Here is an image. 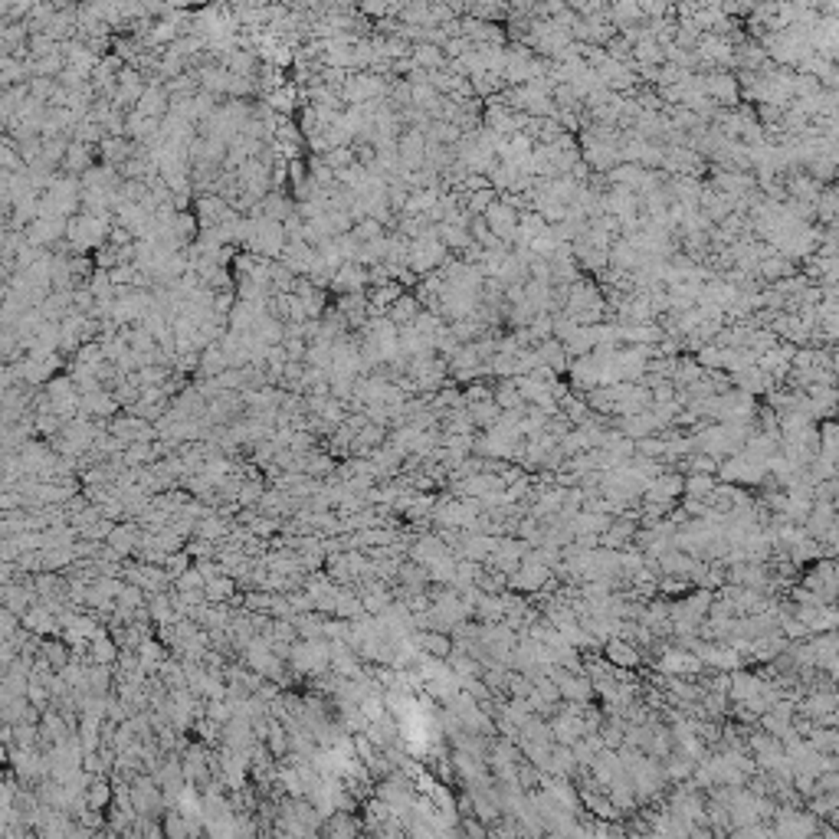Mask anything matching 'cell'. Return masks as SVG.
Segmentation results:
<instances>
[{
  "label": "cell",
  "mask_w": 839,
  "mask_h": 839,
  "mask_svg": "<svg viewBox=\"0 0 839 839\" xmlns=\"http://www.w3.org/2000/svg\"><path fill=\"white\" fill-rule=\"evenodd\" d=\"M289 669L295 676L318 678L332 669V639H295L289 653Z\"/></svg>",
  "instance_id": "6da1fadb"
},
{
  "label": "cell",
  "mask_w": 839,
  "mask_h": 839,
  "mask_svg": "<svg viewBox=\"0 0 839 839\" xmlns=\"http://www.w3.org/2000/svg\"><path fill=\"white\" fill-rule=\"evenodd\" d=\"M220 744L233 748V751H249L256 744V732H253V721L246 715H233V718L223 725V734H220Z\"/></svg>",
  "instance_id": "7a4b0ae2"
},
{
  "label": "cell",
  "mask_w": 839,
  "mask_h": 839,
  "mask_svg": "<svg viewBox=\"0 0 839 839\" xmlns=\"http://www.w3.org/2000/svg\"><path fill=\"white\" fill-rule=\"evenodd\" d=\"M23 626H27L30 633L43 636V639H46V636H59V633H63V623H59V616H56L53 610H50L46 603H40V600H36V603L30 607V610L23 614Z\"/></svg>",
  "instance_id": "3957f363"
},
{
  "label": "cell",
  "mask_w": 839,
  "mask_h": 839,
  "mask_svg": "<svg viewBox=\"0 0 839 839\" xmlns=\"http://www.w3.org/2000/svg\"><path fill=\"white\" fill-rule=\"evenodd\" d=\"M357 833H367L364 819L355 817V810H334L328 813L322 823V836H357Z\"/></svg>",
  "instance_id": "277c9868"
},
{
  "label": "cell",
  "mask_w": 839,
  "mask_h": 839,
  "mask_svg": "<svg viewBox=\"0 0 839 839\" xmlns=\"http://www.w3.org/2000/svg\"><path fill=\"white\" fill-rule=\"evenodd\" d=\"M413 639H417L420 653L436 656V659H446L452 649H456V643H452V633H443V630H417V633H413Z\"/></svg>",
  "instance_id": "5b68a950"
},
{
  "label": "cell",
  "mask_w": 839,
  "mask_h": 839,
  "mask_svg": "<svg viewBox=\"0 0 839 839\" xmlns=\"http://www.w3.org/2000/svg\"><path fill=\"white\" fill-rule=\"evenodd\" d=\"M443 554H450V544H446L440 535H420V538L410 544V560L426 564V567H430L436 558H443Z\"/></svg>",
  "instance_id": "8992f818"
},
{
  "label": "cell",
  "mask_w": 839,
  "mask_h": 839,
  "mask_svg": "<svg viewBox=\"0 0 839 839\" xmlns=\"http://www.w3.org/2000/svg\"><path fill=\"white\" fill-rule=\"evenodd\" d=\"M204 593L210 603H226L237 597V581H233V574H214V577H207L204 584Z\"/></svg>",
  "instance_id": "52a82bcc"
},
{
  "label": "cell",
  "mask_w": 839,
  "mask_h": 839,
  "mask_svg": "<svg viewBox=\"0 0 839 839\" xmlns=\"http://www.w3.org/2000/svg\"><path fill=\"white\" fill-rule=\"evenodd\" d=\"M607 659L614 662V666H623V669H633L639 666V653H636V646H630L626 639H607Z\"/></svg>",
  "instance_id": "ba28073f"
},
{
  "label": "cell",
  "mask_w": 839,
  "mask_h": 839,
  "mask_svg": "<svg viewBox=\"0 0 839 839\" xmlns=\"http://www.w3.org/2000/svg\"><path fill=\"white\" fill-rule=\"evenodd\" d=\"M138 538H141V535H138V528H135V525H115V531L108 535L105 544H112V548L119 551L121 558H128L131 551H138Z\"/></svg>",
  "instance_id": "9c48e42d"
},
{
  "label": "cell",
  "mask_w": 839,
  "mask_h": 839,
  "mask_svg": "<svg viewBox=\"0 0 839 839\" xmlns=\"http://www.w3.org/2000/svg\"><path fill=\"white\" fill-rule=\"evenodd\" d=\"M86 800H89V807L108 810L112 807V800H115V784H112L108 777H96L86 790Z\"/></svg>",
  "instance_id": "30bf717a"
},
{
  "label": "cell",
  "mask_w": 839,
  "mask_h": 839,
  "mask_svg": "<svg viewBox=\"0 0 839 839\" xmlns=\"http://www.w3.org/2000/svg\"><path fill=\"white\" fill-rule=\"evenodd\" d=\"M204 584H207V574L197 567V564H191V567L174 581V591H204Z\"/></svg>",
  "instance_id": "8fae6325"
},
{
  "label": "cell",
  "mask_w": 839,
  "mask_h": 839,
  "mask_svg": "<svg viewBox=\"0 0 839 839\" xmlns=\"http://www.w3.org/2000/svg\"><path fill=\"white\" fill-rule=\"evenodd\" d=\"M469 413H473L475 426H495V423H498V403H489V400L469 403Z\"/></svg>",
  "instance_id": "7c38bea8"
},
{
  "label": "cell",
  "mask_w": 839,
  "mask_h": 839,
  "mask_svg": "<svg viewBox=\"0 0 839 839\" xmlns=\"http://www.w3.org/2000/svg\"><path fill=\"white\" fill-rule=\"evenodd\" d=\"M249 531H253L256 538H272L276 531H282V521L276 515H266V512H262V515H256L249 521Z\"/></svg>",
  "instance_id": "4fadbf2b"
},
{
  "label": "cell",
  "mask_w": 839,
  "mask_h": 839,
  "mask_svg": "<svg viewBox=\"0 0 839 839\" xmlns=\"http://www.w3.org/2000/svg\"><path fill=\"white\" fill-rule=\"evenodd\" d=\"M191 564H194V560H191V551H171V554H168V560H164V570H168V577H171V581H177V577H181V574L191 567Z\"/></svg>",
  "instance_id": "5bb4252c"
},
{
  "label": "cell",
  "mask_w": 839,
  "mask_h": 839,
  "mask_svg": "<svg viewBox=\"0 0 839 839\" xmlns=\"http://www.w3.org/2000/svg\"><path fill=\"white\" fill-rule=\"evenodd\" d=\"M262 495H266V485H262V482H243V485H239L237 502H239L243 508H256Z\"/></svg>",
  "instance_id": "9a60e30c"
},
{
  "label": "cell",
  "mask_w": 839,
  "mask_h": 839,
  "mask_svg": "<svg viewBox=\"0 0 839 839\" xmlns=\"http://www.w3.org/2000/svg\"><path fill=\"white\" fill-rule=\"evenodd\" d=\"M351 741H355V754L361 757V761H371L380 748H377L374 741H371V734L367 732H357V734H351Z\"/></svg>",
  "instance_id": "2e32d148"
},
{
  "label": "cell",
  "mask_w": 839,
  "mask_h": 839,
  "mask_svg": "<svg viewBox=\"0 0 839 839\" xmlns=\"http://www.w3.org/2000/svg\"><path fill=\"white\" fill-rule=\"evenodd\" d=\"M685 489H689L692 498H699V495H708V492H711V479H708V475H695V479H689V482H685Z\"/></svg>",
  "instance_id": "e0dca14e"
},
{
  "label": "cell",
  "mask_w": 839,
  "mask_h": 839,
  "mask_svg": "<svg viewBox=\"0 0 839 839\" xmlns=\"http://www.w3.org/2000/svg\"><path fill=\"white\" fill-rule=\"evenodd\" d=\"M20 554H23L20 541H17V538H3V544H0V558H3V560H20Z\"/></svg>",
  "instance_id": "ac0fdd59"
},
{
  "label": "cell",
  "mask_w": 839,
  "mask_h": 839,
  "mask_svg": "<svg viewBox=\"0 0 839 839\" xmlns=\"http://www.w3.org/2000/svg\"><path fill=\"white\" fill-rule=\"evenodd\" d=\"M495 403H498V407H508V410H512V407H518V394H515L512 387H502V390H498V397H495Z\"/></svg>",
  "instance_id": "d6986e66"
},
{
  "label": "cell",
  "mask_w": 839,
  "mask_h": 839,
  "mask_svg": "<svg viewBox=\"0 0 839 839\" xmlns=\"http://www.w3.org/2000/svg\"><path fill=\"white\" fill-rule=\"evenodd\" d=\"M433 403H436V407H463V400L456 397V390H443V394L433 400Z\"/></svg>",
  "instance_id": "ffe728a7"
},
{
  "label": "cell",
  "mask_w": 839,
  "mask_h": 839,
  "mask_svg": "<svg viewBox=\"0 0 839 839\" xmlns=\"http://www.w3.org/2000/svg\"><path fill=\"white\" fill-rule=\"evenodd\" d=\"M459 833H469V836H485L489 829H485L482 823H475V819H463V823H459Z\"/></svg>",
  "instance_id": "44dd1931"
}]
</instances>
